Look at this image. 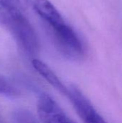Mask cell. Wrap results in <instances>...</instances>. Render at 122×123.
I'll use <instances>...</instances> for the list:
<instances>
[{
    "label": "cell",
    "instance_id": "6da1fadb",
    "mask_svg": "<svg viewBox=\"0 0 122 123\" xmlns=\"http://www.w3.org/2000/svg\"><path fill=\"white\" fill-rule=\"evenodd\" d=\"M0 23L10 31L28 55H37L39 51V40L22 11L17 8L0 6Z\"/></svg>",
    "mask_w": 122,
    "mask_h": 123
},
{
    "label": "cell",
    "instance_id": "7a4b0ae2",
    "mask_svg": "<svg viewBox=\"0 0 122 123\" xmlns=\"http://www.w3.org/2000/svg\"><path fill=\"white\" fill-rule=\"evenodd\" d=\"M58 51L67 59L78 61L85 55L84 45L74 30L63 18L47 26Z\"/></svg>",
    "mask_w": 122,
    "mask_h": 123
},
{
    "label": "cell",
    "instance_id": "3957f363",
    "mask_svg": "<svg viewBox=\"0 0 122 123\" xmlns=\"http://www.w3.org/2000/svg\"><path fill=\"white\" fill-rule=\"evenodd\" d=\"M66 97L84 123H107L100 115L86 96L76 85L68 86Z\"/></svg>",
    "mask_w": 122,
    "mask_h": 123
},
{
    "label": "cell",
    "instance_id": "277c9868",
    "mask_svg": "<svg viewBox=\"0 0 122 123\" xmlns=\"http://www.w3.org/2000/svg\"><path fill=\"white\" fill-rule=\"evenodd\" d=\"M39 120L42 123H70L72 120L47 94H41L37 104Z\"/></svg>",
    "mask_w": 122,
    "mask_h": 123
},
{
    "label": "cell",
    "instance_id": "5b68a950",
    "mask_svg": "<svg viewBox=\"0 0 122 123\" xmlns=\"http://www.w3.org/2000/svg\"><path fill=\"white\" fill-rule=\"evenodd\" d=\"M32 64L35 70L45 81H47L59 92L66 96L68 93V86L62 82L56 74L46 63L37 58H34L32 61Z\"/></svg>",
    "mask_w": 122,
    "mask_h": 123
},
{
    "label": "cell",
    "instance_id": "8992f818",
    "mask_svg": "<svg viewBox=\"0 0 122 123\" xmlns=\"http://www.w3.org/2000/svg\"><path fill=\"white\" fill-rule=\"evenodd\" d=\"M14 123H40L33 114L26 110L19 109L13 114Z\"/></svg>",
    "mask_w": 122,
    "mask_h": 123
},
{
    "label": "cell",
    "instance_id": "52a82bcc",
    "mask_svg": "<svg viewBox=\"0 0 122 123\" xmlns=\"http://www.w3.org/2000/svg\"><path fill=\"white\" fill-rule=\"evenodd\" d=\"M29 4V0H0V6L14 7L24 12Z\"/></svg>",
    "mask_w": 122,
    "mask_h": 123
}]
</instances>
